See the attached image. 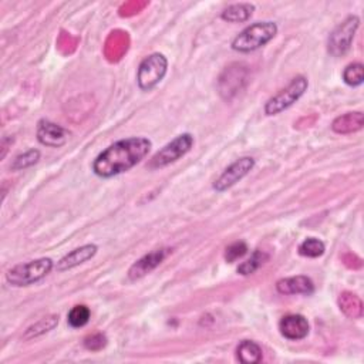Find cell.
<instances>
[{
	"label": "cell",
	"instance_id": "7a4b0ae2",
	"mask_svg": "<svg viewBox=\"0 0 364 364\" xmlns=\"http://www.w3.org/2000/svg\"><path fill=\"white\" fill-rule=\"evenodd\" d=\"M277 34V24L274 21H256L247 27H245L233 40L232 48L239 53H250L255 51Z\"/></svg>",
	"mask_w": 364,
	"mask_h": 364
},
{
	"label": "cell",
	"instance_id": "44dd1931",
	"mask_svg": "<svg viewBox=\"0 0 364 364\" xmlns=\"http://www.w3.org/2000/svg\"><path fill=\"white\" fill-rule=\"evenodd\" d=\"M326 246L317 237H307L299 245V253L304 257H318L324 253Z\"/></svg>",
	"mask_w": 364,
	"mask_h": 364
},
{
	"label": "cell",
	"instance_id": "5bb4252c",
	"mask_svg": "<svg viewBox=\"0 0 364 364\" xmlns=\"http://www.w3.org/2000/svg\"><path fill=\"white\" fill-rule=\"evenodd\" d=\"M364 125V114L361 111H353L346 112L343 115H338L331 122V129L336 134H351L357 132Z\"/></svg>",
	"mask_w": 364,
	"mask_h": 364
},
{
	"label": "cell",
	"instance_id": "e0dca14e",
	"mask_svg": "<svg viewBox=\"0 0 364 364\" xmlns=\"http://www.w3.org/2000/svg\"><path fill=\"white\" fill-rule=\"evenodd\" d=\"M236 358L243 364H256L262 360V348L256 341L242 340L236 347Z\"/></svg>",
	"mask_w": 364,
	"mask_h": 364
},
{
	"label": "cell",
	"instance_id": "7c38bea8",
	"mask_svg": "<svg viewBox=\"0 0 364 364\" xmlns=\"http://www.w3.org/2000/svg\"><path fill=\"white\" fill-rule=\"evenodd\" d=\"M98 250V246L94 245V243H87V245H82L77 249H73L71 252H68L67 255H64L55 264V269L57 272H65V270H70L78 264H82L84 262L92 259L95 256Z\"/></svg>",
	"mask_w": 364,
	"mask_h": 364
},
{
	"label": "cell",
	"instance_id": "603a6c76",
	"mask_svg": "<svg viewBox=\"0 0 364 364\" xmlns=\"http://www.w3.org/2000/svg\"><path fill=\"white\" fill-rule=\"evenodd\" d=\"M40 159V151L38 149H28L20 155H17L11 164V169L13 171H21V169H26V168H30L33 166L34 164H37Z\"/></svg>",
	"mask_w": 364,
	"mask_h": 364
},
{
	"label": "cell",
	"instance_id": "6da1fadb",
	"mask_svg": "<svg viewBox=\"0 0 364 364\" xmlns=\"http://www.w3.org/2000/svg\"><path fill=\"white\" fill-rule=\"evenodd\" d=\"M151 148L152 142L145 136L119 139L98 154L92 162V171L101 178H112L139 164Z\"/></svg>",
	"mask_w": 364,
	"mask_h": 364
},
{
	"label": "cell",
	"instance_id": "ac0fdd59",
	"mask_svg": "<svg viewBox=\"0 0 364 364\" xmlns=\"http://www.w3.org/2000/svg\"><path fill=\"white\" fill-rule=\"evenodd\" d=\"M57 324H58V316L57 314H50L47 317H43L26 330L23 338L30 340V338H36L38 336H43V334L51 331Z\"/></svg>",
	"mask_w": 364,
	"mask_h": 364
},
{
	"label": "cell",
	"instance_id": "9a60e30c",
	"mask_svg": "<svg viewBox=\"0 0 364 364\" xmlns=\"http://www.w3.org/2000/svg\"><path fill=\"white\" fill-rule=\"evenodd\" d=\"M255 11V4L252 3H235L228 6L222 14L220 18L228 23H243L247 21Z\"/></svg>",
	"mask_w": 364,
	"mask_h": 364
},
{
	"label": "cell",
	"instance_id": "9c48e42d",
	"mask_svg": "<svg viewBox=\"0 0 364 364\" xmlns=\"http://www.w3.org/2000/svg\"><path fill=\"white\" fill-rule=\"evenodd\" d=\"M37 139L41 145L50 146V148H60L63 146L68 138L70 132L68 129L63 128L61 125L50 121V119H40L36 129Z\"/></svg>",
	"mask_w": 364,
	"mask_h": 364
},
{
	"label": "cell",
	"instance_id": "8fae6325",
	"mask_svg": "<svg viewBox=\"0 0 364 364\" xmlns=\"http://www.w3.org/2000/svg\"><path fill=\"white\" fill-rule=\"evenodd\" d=\"M279 330L287 340H303L309 334L310 324L301 314H286L279 321Z\"/></svg>",
	"mask_w": 364,
	"mask_h": 364
},
{
	"label": "cell",
	"instance_id": "d6986e66",
	"mask_svg": "<svg viewBox=\"0 0 364 364\" xmlns=\"http://www.w3.org/2000/svg\"><path fill=\"white\" fill-rule=\"evenodd\" d=\"M269 259V255L263 250H253V253L250 255V257L245 262H242L239 266H237V273L242 274V276H247V274H252L255 273L256 270H259L264 262H267Z\"/></svg>",
	"mask_w": 364,
	"mask_h": 364
},
{
	"label": "cell",
	"instance_id": "cb8c5ba5",
	"mask_svg": "<svg viewBox=\"0 0 364 364\" xmlns=\"http://www.w3.org/2000/svg\"><path fill=\"white\" fill-rule=\"evenodd\" d=\"M247 253V245L245 242H235L225 249V260L233 263Z\"/></svg>",
	"mask_w": 364,
	"mask_h": 364
},
{
	"label": "cell",
	"instance_id": "ffe728a7",
	"mask_svg": "<svg viewBox=\"0 0 364 364\" xmlns=\"http://www.w3.org/2000/svg\"><path fill=\"white\" fill-rule=\"evenodd\" d=\"M90 317H91L90 309L84 304H77L68 311L67 321L73 328H80L90 321Z\"/></svg>",
	"mask_w": 364,
	"mask_h": 364
},
{
	"label": "cell",
	"instance_id": "5b68a950",
	"mask_svg": "<svg viewBox=\"0 0 364 364\" xmlns=\"http://www.w3.org/2000/svg\"><path fill=\"white\" fill-rule=\"evenodd\" d=\"M309 82L307 78L303 75H297L290 81V84L279 91L276 95L267 100L264 104V114L266 115H276L289 107H291L307 90Z\"/></svg>",
	"mask_w": 364,
	"mask_h": 364
},
{
	"label": "cell",
	"instance_id": "52a82bcc",
	"mask_svg": "<svg viewBox=\"0 0 364 364\" xmlns=\"http://www.w3.org/2000/svg\"><path fill=\"white\" fill-rule=\"evenodd\" d=\"M358 26L360 18L354 14L348 16L341 24H338L328 37V53L334 57L346 54L351 47Z\"/></svg>",
	"mask_w": 364,
	"mask_h": 364
},
{
	"label": "cell",
	"instance_id": "4fadbf2b",
	"mask_svg": "<svg viewBox=\"0 0 364 364\" xmlns=\"http://www.w3.org/2000/svg\"><path fill=\"white\" fill-rule=\"evenodd\" d=\"M276 290L280 294H311L314 291V283L310 277L299 274L291 277H283L276 282Z\"/></svg>",
	"mask_w": 364,
	"mask_h": 364
},
{
	"label": "cell",
	"instance_id": "ba28073f",
	"mask_svg": "<svg viewBox=\"0 0 364 364\" xmlns=\"http://www.w3.org/2000/svg\"><path fill=\"white\" fill-rule=\"evenodd\" d=\"M255 166V159L252 156H242L230 164L213 182L212 188L216 192H225L226 189L236 185L243 179Z\"/></svg>",
	"mask_w": 364,
	"mask_h": 364
},
{
	"label": "cell",
	"instance_id": "8992f818",
	"mask_svg": "<svg viewBox=\"0 0 364 364\" xmlns=\"http://www.w3.org/2000/svg\"><path fill=\"white\" fill-rule=\"evenodd\" d=\"M193 145V136L189 132L181 134L176 138H173L171 142H168L165 146H162L149 161L148 166L151 169H159L164 166H168L169 164L176 162L179 158H182L185 154L191 151Z\"/></svg>",
	"mask_w": 364,
	"mask_h": 364
},
{
	"label": "cell",
	"instance_id": "277c9868",
	"mask_svg": "<svg viewBox=\"0 0 364 364\" xmlns=\"http://www.w3.org/2000/svg\"><path fill=\"white\" fill-rule=\"evenodd\" d=\"M168 70V60L161 53L146 55L136 71V82L142 91H151L165 77Z\"/></svg>",
	"mask_w": 364,
	"mask_h": 364
},
{
	"label": "cell",
	"instance_id": "2e32d148",
	"mask_svg": "<svg viewBox=\"0 0 364 364\" xmlns=\"http://www.w3.org/2000/svg\"><path fill=\"white\" fill-rule=\"evenodd\" d=\"M338 307L350 318H360L363 316V301L351 291H343L338 296Z\"/></svg>",
	"mask_w": 364,
	"mask_h": 364
},
{
	"label": "cell",
	"instance_id": "d4e9b609",
	"mask_svg": "<svg viewBox=\"0 0 364 364\" xmlns=\"http://www.w3.org/2000/svg\"><path fill=\"white\" fill-rule=\"evenodd\" d=\"M105 344H107V337L102 333L91 334V336L85 337V340H84V347L91 351H98V350L104 348Z\"/></svg>",
	"mask_w": 364,
	"mask_h": 364
},
{
	"label": "cell",
	"instance_id": "3957f363",
	"mask_svg": "<svg viewBox=\"0 0 364 364\" xmlns=\"http://www.w3.org/2000/svg\"><path fill=\"white\" fill-rule=\"evenodd\" d=\"M53 267L54 262L50 257H40L26 263H18L6 273V280L9 284L16 287L30 286L44 279Z\"/></svg>",
	"mask_w": 364,
	"mask_h": 364
},
{
	"label": "cell",
	"instance_id": "7402d4cb",
	"mask_svg": "<svg viewBox=\"0 0 364 364\" xmlns=\"http://www.w3.org/2000/svg\"><path fill=\"white\" fill-rule=\"evenodd\" d=\"M343 80L347 85L357 87L364 81V65L361 63H351L343 71Z\"/></svg>",
	"mask_w": 364,
	"mask_h": 364
},
{
	"label": "cell",
	"instance_id": "30bf717a",
	"mask_svg": "<svg viewBox=\"0 0 364 364\" xmlns=\"http://www.w3.org/2000/svg\"><path fill=\"white\" fill-rule=\"evenodd\" d=\"M171 252V249H155L146 255H144L141 259H138L135 263H132V266L128 270V277L131 280H138L141 277H144L145 274H148L149 272H152L154 269H156L164 259L168 256V253Z\"/></svg>",
	"mask_w": 364,
	"mask_h": 364
}]
</instances>
